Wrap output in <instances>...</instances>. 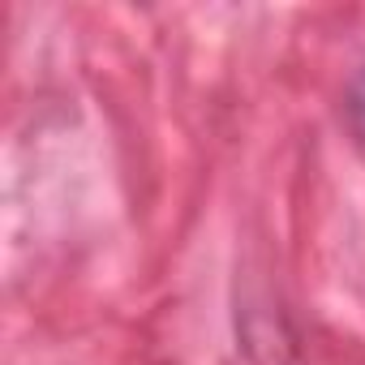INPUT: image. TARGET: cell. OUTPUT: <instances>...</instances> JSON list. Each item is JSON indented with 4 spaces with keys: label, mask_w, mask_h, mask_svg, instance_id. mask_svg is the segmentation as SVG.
Returning <instances> with one entry per match:
<instances>
[{
    "label": "cell",
    "mask_w": 365,
    "mask_h": 365,
    "mask_svg": "<svg viewBox=\"0 0 365 365\" xmlns=\"http://www.w3.org/2000/svg\"><path fill=\"white\" fill-rule=\"evenodd\" d=\"M344 120H348L352 138L365 146V65H361V73L348 82V95H344Z\"/></svg>",
    "instance_id": "cell-1"
}]
</instances>
